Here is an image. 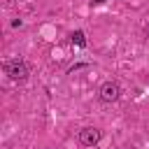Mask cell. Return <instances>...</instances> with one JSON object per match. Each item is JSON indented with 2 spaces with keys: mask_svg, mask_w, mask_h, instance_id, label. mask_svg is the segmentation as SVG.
I'll list each match as a JSON object with an SVG mask.
<instances>
[{
  "mask_svg": "<svg viewBox=\"0 0 149 149\" xmlns=\"http://www.w3.org/2000/svg\"><path fill=\"white\" fill-rule=\"evenodd\" d=\"M5 74H7L12 81H26V79H28V74H30V68H28V63H26V61L16 58V61L5 63Z\"/></svg>",
  "mask_w": 149,
  "mask_h": 149,
  "instance_id": "6da1fadb",
  "label": "cell"
},
{
  "mask_svg": "<svg viewBox=\"0 0 149 149\" xmlns=\"http://www.w3.org/2000/svg\"><path fill=\"white\" fill-rule=\"evenodd\" d=\"M98 95H100L102 102H116V100L121 98V86H119V81H112V79L102 81L100 88H98Z\"/></svg>",
  "mask_w": 149,
  "mask_h": 149,
  "instance_id": "7a4b0ae2",
  "label": "cell"
},
{
  "mask_svg": "<svg viewBox=\"0 0 149 149\" xmlns=\"http://www.w3.org/2000/svg\"><path fill=\"white\" fill-rule=\"evenodd\" d=\"M100 140H102V130H100V128L86 126V128L79 130V144H81V147H95Z\"/></svg>",
  "mask_w": 149,
  "mask_h": 149,
  "instance_id": "3957f363",
  "label": "cell"
},
{
  "mask_svg": "<svg viewBox=\"0 0 149 149\" xmlns=\"http://www.w3.org/2000/svg\"><path fill=\"white\" fill-rule=\"evenodd\" d=\"M70 42H72V44H77L79 49H84V47H86V37H84V30H72V33H70Z\"/></svg>",
  "mask_w": 149,
  "mask_h": 149,
  "instance_id": "277c9868",
  "label": "cell"
},
{
  "mask_svg": "<svg viewBox=\"0 0 149 149\" xmlns=\"http://www.w3.org/2000/svg\"><path fill=\"white\" fill-rule=\"evenodd\" d=\"M21 23H23L21 19H14V21H12V26H14V28H21Z\"/></svg>",
  "mask_w": 149,
  "mask_h": 149,
  "instance_id": "5b68a950",
  "label": "cell"
},
{
  "mask_svg": "<svg viewBox=\"0 0 149 149\" xmlns=\"http://www.w3.org/2000/svg\"><path fill=\"white\" fill-rule=\"evenodd\" d=\"M91 5H95V7H100V5H105V0H91Z\"/></svg>",
  "mask_w": 149,
  "mask_h": 149,
  "instance_id": "8992f818",
  "label": "cell"
},
{
  "mask_svg": "<svg viewBox=\"0 0 149 149\" xmlns=\"http://www.w3.org/2000/svg\"><path fill=\"white\" fill-rule=\"evenodd\" d=\"M144 33H147V37H149V23H147V28H144Z\"/></svg>",
  "mask_w": 149,
  "mask_h": 149,
  "instance_id": "52a82bcc",
  "label": "cell"
}]
</instances>
